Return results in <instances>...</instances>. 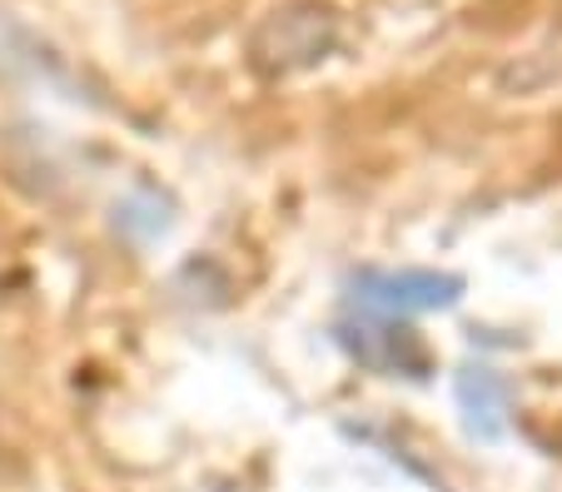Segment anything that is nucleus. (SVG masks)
I'll return each mask as SVG.
<instances>
[{"mask_svg":"<svg viewBox=\"0 0 562 492\" xmlns=\"http://www.w3.org/2000/svg\"><path fill=\"white\" fill-rule=\"evenodd\" d=\"M463 278L458 274H434V268H363L353 278V299L363 309H379L383 319H404V313H434L458 304Z\"/></svg>","mask_w":562,"mask_h":492,"instance_id":"f257e3e1","label":"nucleus"},{"mask_svg":"<svg viewBox=\"0 0 562 492\" xmlns=\"http://www.w3.org/2000/svg\"><path fill=\"white\" fill-rule=\"evenodd\" d=\"M458 408H463L473 438L493 443L508 433V384L488 364H468L458 374Z\"/></svg>","mask_w":562,"mask_h":492,"instance_id":"f03ea898","label":"nucleus"}]
</instances>
